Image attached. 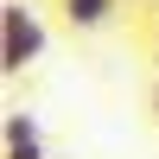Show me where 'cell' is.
Segmentation results:
<instances>
[{"label":"cell","mask_w":159,"mask_h":159,"mask_svg":"<svg viewBox=\"0 0 159 159\" xmlns=\"http://www.w3.org/2000/svg\"><path fill=\"white\" fill-rule=\"evenodd\" d=\"M45 57V25H38V13L25 7V0H7L0 7V70L19 76L25 64Z\"/></svg>","instance_id":"obj_1"},{"label":"cell","mask_w":159,"mask_h":159,"mask_svg":"<svg viewBox=\"0 0 159 159\" xmlns=\"http://www.w3.org/2000/svg\"><path fill=\"white\" fill-rule=\"evenodd\" d=\"M153 115H159V83H153Z\"/></svg>","instance_id":"obj_4"},{"label":"cell","mask_w":159,"mask_h":159,"mask_svg":"<svg viewBox=\"0 0 159 159\" xmlns=\"http://www.w3.org/2000/svg\"><path fill=\"white\" fill-rule=\"evenodd\" d=\"M57 13H64V25H70V32H102L121 7H115V0H57Z\"/></svg>","instance_id":"obj_3"},{"label":"cell","mask_w":159,"mask_h":159,"mask_svg":"<svg viewBox=\"0 0 159 159\" xmlns=\"http://www.w3.org/2000/svg\"><path fill=\"white\" fill-rule=\"evenodd\" d=\"M7 159H45L38 115H25V108H13V115H7Z\"/></svg>","instance_id":"obj_2"},{"label":"cell","mask_w":159,"mask_h":159,"mask_svg":"<svg viewBox=\"0 0 159 159\" xmlns=\"http://www.w3.org/2000/svg\"><path fill=\"white\" fill-rule=\"evenodd\" d=\"M153 64H159V45H153Z\"/></svg>","instance_id":"obj_5"}]
</instances>
